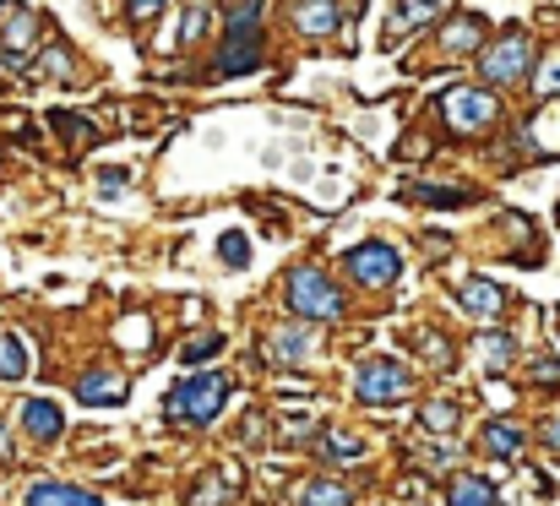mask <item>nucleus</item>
<instances>
[{
	"instance_id": "obj_1",
	"label": "nucleus",
	"mask_w": 560,
	"mask_h": 506,
	"mask_svg": "<svg viewBox=\"0 0 560 506\" xmlns=\"http://www.w3.org/2000/svg\"><path fill=\"white\" fill-rule=\"evenodd\" d=\"M224 397H229V376H224V370H202V376H191V381H180V387L169 392L164 414H169L175 425H213L218 408H224Z\"/></svg>"
},
{
	"instance_id": "obj_2",
	"label": "nucleus",
	"mask_w": 560,
	"mask_h": 506,
	"mask_svg": "<svg viewBox=\"0 0 560 506\" xmlns=\"http://www.w3.org/2000/svg\"><path fill=\"white\" fill-rule=\"evenodd\" d=\"M289 311H300L305 321H338L343 294L332 289V278L321 267H294L289 273Z\"/></svg>"
},
{
	"instance_id": "obj_3",
	"label": "nucleus",
	"mask_w": 560,
	"mask_h": 506,
	"mask_svg": "<svg viewBox=\"0 0 560 506\" xmlns=\"http://www.w3.org/2000/svg\"><path fill=\"white\" fill-rule=\"evenodd\" d=\"M527 66H533V45H527L522 28H511L495 50H479V72H484L489 88H511V83H522Z\"/></svg>"
},
{
	"instance_id": "obj_4",
	"label": "nucleus",
	"mask_w": 560,
	"mask_h": 506,
	"mask_svg": "<svg viewBox=\"0 0 560 506\" xmlns=\"http://www.w3.org/2000/svg\"><path fill=\"white\" fill-rule=\"evenodd\" d=\"M354 392H359V403H381V408H392V403H403L408 392H413V376L397 365V359H365L359 365V376H354Z\"/></svg>"
},
{
	"instance_id": "obj_5",
	"label": "nucleus",
	"mask_w": 560,
	"mask_h": 506,
	"mask_svg": "<svg viewBox=\"0 0 560 506\" xmlns=\"http://www.w3.org/2000/svg\"><path fill=\"white\" fill-rule=\"evenodd\" d=\"M441 115H446L451 131L473 137V131H484L495 121V93H484V88H446L441 93Z\"/></svg>"
},
{
	"instance_id": "obj_6",
	"label": "nucleus",
	"mask_w": 560,
	"mask_h": 506,
	"mask_svg": "<svg viewBox=\"0 0 560 506\" xmlns=\"http://www.w3.org/2000/svg\"><path fill=\"white\" fill-rule=\"evenodd\" d=\"M343 267L365 283V289H386V283H397V251L392 245H381V240H365V245H354L348 256H343Z\"/></svg>"
},
{
	"instance_id": "obj_7",
	"label": "nucleus",
	"mask_w": 560,
	"mask_h": 506,
	"mask_svg": "<svg viewBox=\"0 0 560 506\" xmlns=\"http://www.w3.org/2000/svg\"><path fill=\"white\" fill-rule=\"evenodd\" d=\"M34 45H39V17L12 0V7H7V34H0V55H7L12 66H28Z\"/></svg>"
},
{
	"instance_id": "obj_8",
	"label": "nucleus",
	"mask_w": 560,
	"mask_h": 506,
	"mask_svg": "<svg viewBox=\"0 0 560 506\" xmlns=\"http://www.w3.org/2000/svg\"><path fill=\"white\" fill-rule=\"evenodd\" d=\"M77 403H88V408H115V403H126V376H120V370H88V376L77 381Z\"/></svg>"
},
{
	"instance_id": "obj_9",
	"label": "nucleus",
	"mask_w": 560,
	"mask_h": 506,
	"mask_svg": "<svg viewBox=\"0 0 560 506\" xmlns=\"http://www.w3.org/2000/svg\"><path fill=\"white\" fill-rule=\"evenodd\" d=\"M262 66V34H229L224 55H218V77H240Z\"/></svg>"
},
{
	"instance_id": "obj_10",
	"label": "nucleus",
	"mask_w": 560,
	"mask_h": 506,
	"mask_svg": "<svg viewBox=\"0 0 560 506\" xmlns=\"http://www.w3.org/2000/svg\"><path fill=\"white\" fill-rule=\"evenodd\" d=\"M23 430H28V441H61V430H66L61 403H50V397H28V403H23Z\"/></svg>"
},
{
	"instance_id": "obj_11",
	"label": "nucleus",
	"mask_w": 560,
	"mask_h": 506,
	"mask_svg": "<svg viewBox=\"0 0 560 506\" xmlns=\"http://www.w3.org/2000/svg\"><path fill=\"white\" fill-rule=\"evenodd\" d=\"M457 300H462V311H468V316H479V321H495V316L506 311V294H500L489 278H462Z\"/></svg>"
},
{
	"instance_id": "obj_12",
	"label": "nucleus",
	"mask_w": 560,
	"mask_h": 506,
	"mask_svg": "<svg viewBox=\"0 0 560 506\" xmlns=\"http://www.w3.org/2000/svg\"><path fill=\"white\" fill-rule=\"evenodd\" d=\"M338 7L332 0H294V28L300 34H310V39H327V34H338Z\"/></svg>"
},
{
	"instance_id": "obj_13",
	"label": "nucleus",
	"mask_w": 560,
	"mask_h": 506,
	"mask_svg": "<svg viewBox=\"0 0 560 506\" xmlns=\"http://www.w3.org/2000/svg\"><path fill=\"white\" fill-rule=\"evenodd\" d=\"M441 50L446 55H479L484 50V23L479 17H451L441 28Z\"/></svg>"
},
{
	"instance_id": "obj_14",
	"label": "nucleus",
	"mask_w": 560,
	"mask_h": 506,
	"mask_svg": "<svg viewBox=\"0 0 560 506\" xmlns=\"http://www.w3.org/2000/svg\"><path fill=\"white\" fill-rule=\"evenodd\" d=\"M28 506H104V501H99V495H88V490H77V484L39 479V484L28 490Z\"/></svg>"
},
{
	"instance_id": "obj_15",
	"label": "nucleus",
	"mask_w": 560,
	"mask_h": 506,
	"mask_svg": "<svg viewBox=\"0 0 560 506\" xmlns=\"http://www.w3.org/2000/svg\"><path fill=\"white\" fill-rule=\"evenodd\" d=\"M473 354H479V365H484L489 376H500V370L511 365L517 343H511V332H479V338H473Z\"/></svg>"
},
{
	"instance_id": "obj_16",
	"label": "nucleus",
	"mask_w": 560,
	"mask_h": 506,
	"mask_svg": "<svg viewBox=\"0 0 560 506\" xmlns=\"http://www.w3.org/2000/svg\"><path fill=\"white\" fill-rule=\"evenodd\" d=\"M305 349H310V332H305V327H278V332L267 338V359H278V365L305 359Z\"/></svg>"
},
{
	"instance_id": "obj_17",
	"label": "nucleus",
	"mask_w": 560,
	"mask_h": 506,
	"mask_svg": "<svg viewBox=\"0 0 560 506\" xmlns=\"http://www.w3.org/2000/svg\"><path fill=\"white\" fill-rule=\"evenodd\" d=\"M479 446H484L489 457H517V452H522V430H517L511 419H489L484 435H479Z\"/></svg>"
},
{
	"instance_id": "obj_18",
	"label": "nucleus",
	"mask_w": 560,
	"mask_h": 506,
	"mask_svg": "<svg viewBox=\"0 0 560 506\" xmlns=\"http://www.w3.org/2000/svg\"><path fill=\"white\" fill-rule=\"evenodd\" d=\"M446 501H451V506H495V484H489L484 473H457Z\"/></svg>"
},
{
	"instance_id": "obj_19",
	"label": "nucleus",
	"mask_w": 560,
	"mask_h": 506,
	"mask_svg": "<svg viewBox=\"0 0 560 506\" xmlns=\"http://www.w3.org/2000/svg\"><path fill=\"white\" fill-rule=\"evenodd\" d=\"M28 376V343L17 332H0V381H23Z\"/></svg>"
},
{
	"instance_id": "obj_20",
	"label": "nucleus",
	"mask_w": 560,
	"mask_h": 506,
	"mask_svg": "<svg viewBox=\"0 0 560 506\" xmlns=\"http://www.w3.org/2000/svg\"><path fill=\"white\" fill-rule=\"evenodd\" d=\"M419 419H424V430L446 435V430H457V425H462V403H451V397H430V403L419 408Z\"/></svg>"
},
{
	"instance_id": "obj_21",
	"label": "nucleus",
	"mask_w": 560,
	"mask_h": 506,
	"mask_svg": "<svg viewBox=\"0 0 560 506\" xmlns=\"http://www.w3.org/2000/svg\"><path fill=\"white\" fill-rule=\"evenodd\" d=\"M527 137H533V148H544V153H560V99H555L549 110H538V115H533Z\"/></svg>"
},
{
	"instance_id": "obj_22",
	"label": "nucleus",
	"mask_w": 560,
	"mask_h": 506,
	"mask_svg": "<svg viewBox=\"0 0 560 506\" xmlns=\"http://www.w3.org/2000/svg\"><path fill=\"white\" fill-rule=\"evenodd\" d=\"M300 506H354V495H348V484H338V479H310V484L300 490Z\"/></svg>"
},
{
	"instance_id": "obj_23",
	"label": "nucleus",
	"mask_w": 560,
	"mask_h": 506,
	"mask_svg": "<svg viewBox=\"0 0 560 506\" xmlns=\"http://www.w3.org/2000/svg\"><path fill=\"white\" fill-rule=\"evenodd\" d=\"M435 0H397V12H392V34H408V28H424L435 23Z\"/></svg>"
},
{
	"instance_id": "obj_24",
	"label": "nucleus",
	"mask_w": 560,
	"mask_h": 506,
	"mask_svg": "<svg viewBox=\"0 0 560 506\" xmlns=\"http://www.w3.org/2000/svg\"><path fill=\"white\" fill-rule=\"evenodd\" d=\"M207 34H213V7H207V0H191L186 23H180V50H191V45L207 39Z\"/></svg>"
},
{
	"instance_id": "obj_25",
	"label": "nucleus",
	"mask_w": 560,
	"mask_h": 506,
	"mask_svg": "<svg viewBox=\"0 0 560 506\" xmlns=\"http://www.w3.org/2000/svg\"><path fill=\"white\" fill-rule=\"evenodd\" d=\"M50 126H55V131H66V142H77V148L99 142V131H93L82 115H66V110H55V115H50Z\"/></svg>"
},
{
	"instance_id": "obj_26",
	"label": "nucleus",
	"mask_w": 560,
	"mask_h": 506,
	"mask_svg": "<svg viewBox=\"0 0 560 506\" xmlns=\"http://www.w3.org/2000/svg\"><path fill=\"white\" fill-rule=\"evenodd\" d=\"M413 202H424V207H462V202H473V191H441V186H419V191H408Z\"/></svg>"
},
{
	"instance_id": "obj_27",
	"label": "nucleus",
	"mask_w": 560,
	"mask_h": 506,
	"mask_svg": "<svg viewBox=\"0 0 560 506\" xmlns=\"http://www.w3.org/2000/svg\"><path fill=\"white\" fill-rule=\"evenodd\" d=\"M533 88H538L544 99H560V50H549V55H544V66L533 72Z\"/></svg>"
},
{
	"instance_id": "obj_28",
	"label": "nucleus",
	"mask_w": 560,
	"mask_h": 506,
	"mask_svg": "<svg viewBox=\"0 0 560 506\" xmlns=\"http://www.w3.org/2000/svg\"><path fill=\"white\" fill-rule=\"evenodd\" d=\"M218 256H224L229 267H245V262H251V240H245L240 229H229V235L218 240Z\"/></svg>"
},
{
	"instance_id": "obj_29",
	"label": "nucleus",
	"mask_w": 560,
	"mask_h": 506,
	"mask_svg": "<svg viewBox=\"0 0 560 506\" xmlns=\"http://www.w3.org/2000/svg\"><path fill=\"white\" fill-rule=\"evenodd\" d=\"M229 34H262V0H245V7H234Z\"/></svg>"
},
{
	"instance_id": "obj_30",
	"label": "nucleus",
	"mask_w": 560,
	"mask_h": 506,
	"mask_svg": "<svg viewBox=\"0 0 560 506\" xmlns=\"http://www.w3.org/2000/svg\"><path fill=\"white\" fill-rule=\"evenodd\" d=\"M321 452H327V457H348V463H354V457H365V441H354V435H332V430H327V435H321Z\"/></svg>"
},
{
	"instance_id": "obj_31",
	"label": "nucleus",
	"mask_w": 560,
	"mask_h": 506,
	"mask_svg": "<svg viewBox=\"0 0 560 506\" xmlns=\"http://www.w3.org/2000/svg\"><path fill=\"white\" fill-rule=\"evenodd\" d=\"M218 343H224L218 332H207V338H191V343L180 349V359H186V365H202V359H213V349H218Z\"/></svg>"
},
{
	"instance_id": "obj_32",
	"label": "nucleus",
	"mask_w": 560,
	"mask_h": 506,
	"mask_svg": "<svg viewBox=\"0 0 560 506\" xmlns=\"http://www.w3.org/2000/svg\"><path fill=\"white\" fill-rule=\"evenodd\" d=\"M262 435H267V419H262V414H245L240 430H234V441H245V446H262Z\"/></svg>"
},
{
	"instance_id": "obj_33",
	"label": "nucleus",
	"mask_w": 560,
	"mask_h": 506,
	"mask_svg": "<svg viewBox=\"0 0 560 506\" xmlns=\"http://www.w3.org/2000/svg\"><path fill=\"white\" fill-rule=\"evenodd\" d=\"M158 12H164V0H131V7H126L131 23H148V17H158Z\"/></svg>"
},
{
	"instance_id": "obj_34",
	"label": "nucleus",
	"mask_w": 560,
	"mask_h": 506,
	"mask_svg": "<svg viewBox=\"0 0 560 506\" xmlns=\"http://www.w3.org/2000/svg\"><path fill=\"white\" fill-rule=\"evenodd\" d=\"M224 495H229V490H224L218 479H207V490H196L191 501H196V506H224Z\"/></svg>"
},
{
	"instance_id": "obj_35",
	"label": "nucleus",
	"mask_w": 560,
	"mask_h": 506,
	"mask_svg": "<svg viewBox=\"0 0 560 506\" xmlns=\"http://www.w3.org/2000/svg\"><path fill=\"white\" fill-rule=\"evenodd\" d=\"M533 381H549V387H560V365H555V359L533 365Z\"/></svg>"
},
{
	"instance_id": "obj_36",
	"label": "nucleus",
	"mask_w": 560,
	"mask_h": 506,
	"mask_svg": "<svg viewBox=\"0 0 560 506\" xmlns=\"http://www.w3.org/2000/svg\"><path fill=\"white\" fill-rule=\"evenodd\" d=\"M538 435H544V446H549V452H560V414H555V419H544V430H538Z\"/></svg>"
},
{
	"instance_id": "obj_37",
	"label": "nucleus",
	"mask_w": 560,
	"mask_h": 506,
	"mask_svg": "<svg viewBox=\"0 0 560 506\" xmlns=\"http://www.w3.org/2000/svg\"><path fill=\"white\" fill-rule=\"evenodd\" d=\"M424 349H430V359H435V365H451V354H446V343H441V338H435V332H430V338H424Z\"/></svg>"
},
{
	"instance_id": "obj_38",
	"label": "nucleus",
	"mask_w": 560,
	"mask_h": 506,
	"mask_svg": "<svg viewBox=\"0 0 560 506\" xmlns=\"http://www.w3.org/2000/svg\"><path fill=\"white\" fill-rule=\"evenodd\" d=\"M0 463H12V441H7V430H0Z\"/></svg>"
},
{
	"instance_id": "obj_39",
	"label": "nucleus",
	"mask_w": 560,
	"mask_h": 506,
	"mask_svg": "<svg viewBox=\"0 0 560 506\" xmlns=\"http://www.w3.org/2000/svg\"><path fill=\"white\" fill-rule=\"evenodd\" d=\"M7 7H12V0H0V17H7Z\"/></svg>"
}]
</instances>
